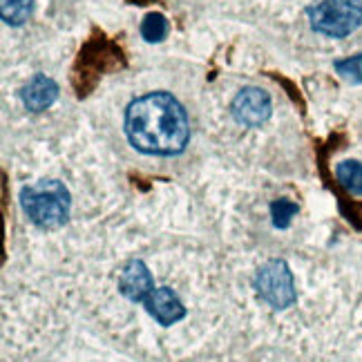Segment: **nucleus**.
Here are the masks:
<instances>
[{
    "label": "nucleus",
    "mask_w": 362,
    "mask_h": 362,
    "mask_svg": "<svg viewBox=\"0 0 362 362\" xmlns=\"http://www.w3.org/2000/svg\"><path fill=\"white\" fill-rule=\"evenodd\" d=\"M273 112V103L269 92H264L262 88H244L238 92V96L230 103V115L240 125L246 128H259Z\"/></svg>",
    "instance_id": "nucleus-5"
},
{
    "label": "nucleus",
    "mask_w": 362,
    "mask_h": 362,
    "mask_svg": "<svg viewBox=\"0 0 362 362\" xmlns=\"http://www.w3.org/2000/svg\"><path fill=\"white\" fill-rule=\"evenodd\" d=\"M59 99L57 81L45 74H34L21 90V101L30 112H45Z\"/></svg>",
    "instance_id": "nucleus-8"
},
{
    "label": "nucleus",
    "mask_w": 362,
    "mask_h": 362,
    "mask_svg": "<svg viewBox=\"0 0 362 362\" xmlns=\"http://www.w3.org/2000/svg\"><path fill=\"white\" fill-rule=\"evenodd\" d=\"M34 11V0H0L3 21L11 27H21L30 21Z\"/></svg>",
    "instance_id": "nucleus-9"
},
{
    "label": "nucleus",
    "mask_w": 362,
    "mask_h": 362,
    "mask_svg": "<svg viewBox=\"0 0 362 362\" xmlns=\"http://www.w3.org/2000/svg\"><path fill=\"white\" fill-rule=\"evenodd\" d=\"M155 277L146 267L144 259H130L119 273V293L130 302H146L155 291Z\"/></svg>",
    "instance_id": "nucleus-6"
},
{
    "label": "nucleus",
    "mask_w": 362,
    "mask_h": 362,
    "mask_svg": "<svg viewBox=\"0 0 362 362\" xmlns=\"http://www.w3.org/2000/svg\"><path fill=\"white\" fill-rule=\"evenodd\" d=\"M69 190L57 179H43L21 190V208L34 226L43 230H57L69 219Z\"/></svg>",
    "instance_id": "nucleus-2"
},
{
    "label": "nucleus",
    "mask_w": 362,
    "mask_h": 362,
    "mask_svg": "<svg viewBox=\"0 0 362 362\" xmlns=\"http://www.w3.org/2000/svg\"><path fill=\"white\" fill-rule=\"evenodd\" d=\"M336 177L340 181V186L351 192V194H362V163L360 161H342L336 168Z\"/></svg>",
    "instance_id": "nucleus-11"
},
{
    "label": "nucleus",
    "mask_w": 362,
    "mask_h": 362,
    "mask_svg": "<svg viewBox=\"0 0 362 362\" xmlns=\"http://www.w3.org/2000/svg\"><path fill=\"white\" fill-rule=\"evenodd\" d=\"M139 32H141V38L146 40V43H161V40L170 32V23H168V18L163 16V13L152 11L141 21Z\"/></svg>",
    "instance_id": "nucleus-10"
},
{
    "label": "nucleus",
    "mask_w": 362,
    "mask_h": 362,
    "mask_svg": "<svg viewBox=\"0 0 362 362\" xmlns=\"http://www.w3.org/2000/svg\"><path fill=\"white\" fill-rule=\"evenodd\" d=\"M253 288L259 300L267 302L273 311H284L298 302L293 271L286 259H269L262 264L253 277Z\"/></svg>",
    "instance_id": "nucleus-4"
},
{
    "label": "nucleus",
    "mask_w": 362,
    "mask_h": 362,
    "mask_svg": "<svg viewBox=\"0 0 362 362\" xmlns=\"http://www.w3.org/2000/svg\"><path fill=\"white\" fill-rule=\"evenodd\" d=\"M146 311L157 320L161 327H173L179 320L186 317V306L179 300V296L168 286H157L146 298Z\"/></svg>",
    "instance_id": "nucleus-7"
},
{
    "label": "nucleus",
    "mask_w": 362,
    "mask_h": 362,
    "mask_svg": "<svg viewBox=\"0 0 362 362\" xmlns=\"http://www.w3.org/2000/svg\"><path fill=\"white\" fill-rule=\"evenodd\" d=\"M128 141L144 155L175 157L190 141V121L184 105L168 92H150L125 110Z\"/></svg>",
    "instance_id": "nucleus-1"
},
{
    "label": "nucleus",
    "mask_w": 362,
    "mask_h": 362,
    "mask_svg": "<svg viewBox=\"0 0 362 362\" xmlns=\"http://www.w3.org/2000/svg\"><path fill=\"white\" fill-rule=\"evenodd\" d=\"M311 30L329 38H346L362 25V0H320L306 9Z\"/></svg>",
    "instance_id": "nucleus-3"
},
{
    "label": "nucleus",
    "mask_w": 362,
    "mask_h": 362,
    "mask_svg": "<svg viewBox=\"0 0 362 362\" xmlns=\"http://www.w3.org/2000/svg\"><path fill=\"white\" fill-rule=\"evenodd\" d=\"M333 69L351 86H360L362 83V54H354L349 59H342L333 63Z\"/></svg>",
    "instance_id": "nucleus-13"
},
{
    "label": "nucleus",
    "mask_w": 362,
    "mask_h": 362,
    "mask_svg": "<svg viewBox=\"0 0 362 362\" xmlns=\"http://www.w3.org/2000/svg\"><path fill=\"white\" fill-rule=\"evenodd\" d=\"M300 213V206L291 199H275L271 204V217H273V226L275 228H288L293 217Z\"/></svg>",
    "instance_id": "nucleus-12"
}]
</instances>
